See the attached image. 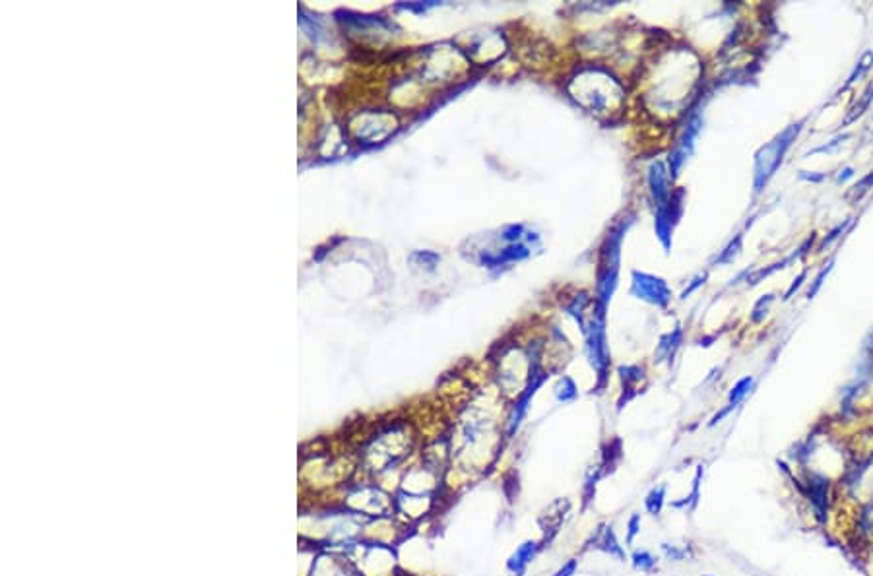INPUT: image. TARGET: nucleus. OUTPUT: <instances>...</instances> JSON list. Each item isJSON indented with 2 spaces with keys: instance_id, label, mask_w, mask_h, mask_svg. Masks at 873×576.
<instances>
[{
  "instance_id": "1",
  "label": "nucleus",
  "mask_w": 873,
  "mask_h": 576,
  "mask_svg": "<svg viewBox=\"0 0 873 576\" xmlns=\"http://www.w3.org/2000/svg\"><path fill=\"white\" fill-rule=\"evenodd\" d=\"M800 132V124H792L790 128H786V131L776 138L774 142L771 144H767L764 148H761V152L757 153V165H755V184H757V191L763 186L764 182L769 181V177H773L774 171L778 169V165L782 163V157L786 150L790 148V144H792L794 136Z\"/></svg>"
},
{
  "instance_id": "2",
  "label": "nucleus",
  "mask_w": 873,
  "mask_h": 576,
  "mask_svg": "<svg viewBox=\"0 0 873 576\" xmlns=\"http://www.w3.org/2000/svg\"><path fill=\"white\" fill-rule=\"evenodd\" d=\"M631 294L637 295L639 299H643L646 303L658 305V307H666L672 299V291L662 278H656V276L643 272H632Z\"/></svg>"
},
{
  "instance_id": "3",
  "label": "nucleus",
  "mask_w": 873,
  "mask_h": 576,
  "mask_svg": "<svg viewBox=\"0 0 873 576\" xmlns=\"http://www.w3.org/2000/svg\"><path fill=\"white\" fill-rule=\"evenodd\" d=\"M829 487H831L829 479L823 474H817V472H807L802 487V491L809 499L815 516L821 524L827 522V512H829Z\"/></svg>"
},
{
  "instance_id": "4",
  "label": "nucleus",
  "mask_w": 873,
  "mask_h": 576,
  "mask_svg": "<svg viewBox=\"0 0 873 576\" xmlns=\"http://www.w3.org/2000/svg\"><path fill=\"white\" fill-rule=\"evenodd\" d=\"M648 182L654 194V200L658 202V208L662 210L670 200V189H668V173L664 169V163L656 162L648 169Z\"/></svg>"
},
{
  "instance_id": "5",
  "label": "nucleus",
  "mask_w": 873,
  "mask_h": 576,
  "mask_svg": "<svg viewBox=\"0 0 873 576\" xmlns=\"http://www.w3.org/2000/svg\"><path fill=\"white\" fill-rule=\"evenodd\" d=\"M538 553V544H534V541H526V544H522L516 551H514V555L509 559V563H507V568L514 573L516 576L524 575V570H526V566L528 563L532 561L534 557Z\"/></svg>"
},
{
  "instance_id": "6",
  "label": "nucleus",
  "mask_w": 873,
  "mask_h": 576,
  "mask_svg": "<svg viewBox=\"0 0 873 576\" xmlns=\"http://www.w3.org/2000/svg\"><path fill=\"white\" fill-rule=\"evenodd\" d=\"M856 534L863 544L873 546V503H867L860 508L856 518Z\"/></svg>"
},
{
  "instance_id": "7",
  "label": "nucleus",
  "mask_w": 873,
  "mask_h": 576,
  "mask_svg": "<svg viewBox=\"0 0 873 576\" xmlns=\"http://www.w3.org/2000/svg\"><path fill=\"white\" fill-rule=\"evenodd\" d=\"M594 546L603 549V551H606V553H610V555L621 559V561L625 559V553H623L621 546L617 544L615 534L612 532V528H608V526H602V528H600V532H598L596 537H594Z\"/></svg>"
},
{
  "instance_id": "8",
  "label": "nucleus",
  "mask_w": 873,
  "mask_h": 576,
  "mask_svg": "<svg viewBox=\"0 0 873 576\" xmlns=\"http://www.w3.org/2000/svg\"><path fill=\"white\" fill-rule=\"evenodd\" d=\"M679 342H682V328L673 330L672 334H666L662 340H660V344H658V349H656L658 361L670 359L675 354V349L679 347Z\"/></svg>"
},
{
  "instance_id": "9",
  "label": "nucleus",
  "mask_w": 873,
  "mask_h": 576,
  "mask_svg": "<svg viewBox=\"0 0 873 576\" xmlns=\"http://www.w3.org/2000/svg\"><path fill=\"white\" fill-rule=\"evenodd\" d=\"M664 501H666V486L654 487L653 491L648 493V497H646L644 506H646V510H648L650 515H660V510H662V506H664Z\"/></svg>"
},
{
  "instance_id": "10",
  "label": "nucleus",
  "mask_w": 873,
  "mask_h": 576,
  "mask_svg": "<svg viewBox=\"0 0 873 576\" xmlns=\"http://www.w3.org/2000/svg\"><path fill=\"white\" fill-rule=\"evenodd\" d=\"M555 396H557L559 402H571L576 398V386L569 376H563L559 384L555 386Z\"/></svg>"
},
{
  "instance_id": "11",
  "label": "nucleus",
  "mask_w": 873,
  "mask_h": 576,
  "mask_svg": "<svg viewBox=\"0 0 873 576\" xmlns=\"http://www.w3.org/2000/svg\"><path fill=\"white\" fill-rule=\"evenodd\" d=\"M751 386H753V376H745V378H742V381H740V383H738V384H735V386H733V388H732V392H730V396H728V400H730V404H732V405H738V404H740V402H742L743 398H745V396L749 394V390H751Z\"/></svg>"
},
{
  "instance_id": "12",
  "label": "nucleus",
  "mask_w": 873,
  "mask_h": 576,
  "mask_svg": "<svg viewBox=\"0 0 873 576\" xmlns=\"http://www.w3.org/2000/svg\"><path fill=\"white\" fill-rule=\"evenodd\" d=\"M632 566L637 568V570H653L654 566H656V559L653 557L650 551H646V549H641V551H635L632 553Z\"/></svg>"
},
{
  "instance_id": "13",
  "label": "nucleus",
  "mask_w": 873,
  "mask_h": 576,
  "mask_svg": "<svg viewBox=\"0 0 873 576\" xmlns=\"http://www.w3.org/2000/svg\"><path fill=\"white\" fill-rule=\"evenodd\" d=\"M740 249H742V237H740V235H738V237H735V241H732V243H730V247H728V249H726V251H724V254H720V258H718V262H720V264H724V262H732V260H733V256H735V254L740 253Z\"/></svg>"
},
{
  "instance_id": "14",
  "label": "nucleus",
  "mask_w": 873,
  "mask_h": 576,
  "mask_svg": "<svg viewBox=\"0 0 873 576\" xmlns=\"http://www.w3.org/2000/svg\"><path fill=\"white\" fill-rule=\"evenodd\" d=\"M662 551H664V555L668 557V559H672V561H683L685 557L689 555V553H687V547L679 549V547L670 546V544H662Z\"/></svg>"
},
{
  "instance_id": "15",
  "label": "nucleus",
  "mask_w": 873,
  "mask_h": 576,
  "mask_svg": "<svg viewBox=\"0 0 873 576\" xmlns=\"http://www.w3.org/2000/svg\"><path fill=\"white\" fill-rule=\"evenodd\" d=\"M773 299H774L773 295H764L763 299L755 305V309H753V314H751L753 323H759V320L763 318V314H767V307H769V303H771Z\"/></svg>"
},
{
  "instance_id": "16",
  "label": "nucleus",
  "mask_w": 873,
  "mask_h": 576,
  "mask_svg": "<svg viewBox=\"0 0 873 576\" xmlns=\"http://www.w3.org/2000/svg\"><path fill=\"white\" fill-rule=\"evenodd\" d=\"M639 528H641V516L632 515L631 520H629V534H627V544H632V539H635V536L639 534Z\"/></svg>"
},
{
  "instance_id": "17",
  "label": "nucleus",
  "mask_w": 873,
  "mask_h": 576,
  "mask_svg": "<svg viewBox=\"0 0 873 576\" xmlns=\"http://www.w3.org/2000/svg\"><path fill=\"white\" fill-rule=\"evenodd\" d=\"M872 184H873V173L872 175H867L865 179H862V182L856 186V191H854V198H860L862 194H865V192L870 191V186H872Z\"/></svg>"
},
{
  "instance_id": "18",
  "label": "nucleus",
  "mask_w": 873,
  "mask_h": 576,
  "mask_svg": "<svg viewBox=\"0 0 873 576\" xmlns=\"http://www.w3.org/2000/svg\"><path fill=\"white\" fill-rule=\"evenodd\" d=\"M576 566H579L576 561H569L567 565L563 566L561 570H557V573H555V576H572L574 573H576Z\"/></svg>"
},
{
  "instance_id": "19",
  "label": "nucleus",
  "mask_w": 873,
  "mask_h": 576,
  "mask_svg": "<svg viewBox=\"0 0 873 576\" xmlns=\"http://www.w3.org/2000/svg\"><path fill=\"white\" fill-rule=\"evenodd\" d=\"M831 268H833V266H831V264H829V266H827V268H825L823 272H821V273H819V276H817V280H815V285H813V289H809V297H811V295H815V291H817V289H819V287H821V283H823V278H825V276H827V273L831 272Z\"/></svg>"
},
{
  "instance_id": "20",
  "label": "nucleus",
  "mask_w": 873,
  "mask_h": 576,
  "mask_svg": "<svg viewBox=\"0 0 873 576\" xmlns=\"http://www.w3.org/2000/svg\"><path fill=\"white\" fill-rule=\"evenodd\" d=\"M733 407H735V405L730 404V405H728V407H726V410H722V412H720V414H716V415H714V417H713V421H711V425H716V423H718V421H720V419H722V417H726V415H728V414H730V412H732Z\"/></svg>"
},
{
  "instance_id": "21",
  "label": "nucleus",
  "mask_w": 873,
  "mask_h": 576,
  "mask_svg": "<svg viewBox=\"0 0 873 576\" xmlns=\"http://www.w3.org/2000/svg\"><path fill=\"white\" fill-rule=\"evenodd\" d=\"M704 576H713V575H704Z\"/></svg>"
}]
</instances>
